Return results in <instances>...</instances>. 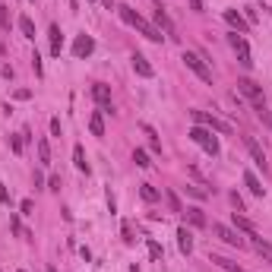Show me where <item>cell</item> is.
Returning <instances> with one entry per match:
<instances>
[{"instance_id":"obj_1","label":"cell","mask_w":272,"mask_h":272,"mask_svg":"<svg viewBox=\"0 0 272 272\" xmlns=\"http://www.w3.org/2000/svg\"><path fill=\"white\" fill-rule=\"evenodd\" d=\"M117 13H121V19H124L127 25H133V29L139 32V35H146L149 42H158V44H162V38H165V35H162V29H155L152 22H146V19L139 16V13L133 10V6H121Z\"/></svg>"},{"instance_id":"obj_2","label":"cell","mask_w":272,"mask_h":272,"mask_svg":"<svg viewBox=\"0 0 272 272\" xmlns=\"http://www.w3.org/2000/svg\"><path fill=\"white\" fill-rule=\"evenodd\" d=\"M187 136L193 139V143L200 146V149L209 152V155H218V152H222V146H218V136H212V130H209V127H200V124H196V127L190 130Z\"/></svg>"},{"instance_id":"obj_3","label":"cell","mask_w":272,"mask_h":272,"mask_svg":"<svg viewBox=\"0 0 272 272\" xmlns=\"http://www.w3.org/2000/svg\"><path fill=\"white\" fill-rule=\"evenodd\" d=\"M181 61L187 63V70H193L196 76L203 79V83H209V85H212V70H209V63H206V57H203V54H196V51H184Z\"/></svg>"},{"instance_id":"obj_4","label":"cell","mask_w":272,"mask_h":272,"mask_svg":"<svg viewBox=\"0 0 272 272\" xmlns=\"http://www.w3.org/2000/svg\"><path fill=\"white\" fill-rule=\"evenodd\" d=\"M212 234L218 237V241H225L228 247H247V237H241V231L237 228H228V225H222V222H212Z\"/></svg>"},{"instance_id":"obj_5","label":"cell","mask_w":272,"mask_h":272,"mask_svg":"<svg viewBox=\"0 0 272 272\" xmlns=\"http://www.w3.org/2000/svg\"><path fill=\"white\" fill-rule=\"evenodd\" d=\"M190 114H193V121L200 124V127H209L212 133H231V124L215 117V114H209V111H190Z\"/></svg>"},{"instance_id":"obj_6","label":"cell","mask_w":272,"mask_h":272,"mask_svg":"<svg viewBox=\"0 0 272 272\" xmlns=\"http://www.w3.org/2000/svg\"><path fill=\"white\" fill-rule=\"evenodd\" d=\"M228 44L234 48V54H237V61H241V67H253V54H250V44H247V38L244 35H237V32H231L228 35Z\"/></svg>"},{"instance_id":"obj_7","label":"cell","mask_w":272,"mask_h":272,"mask_svg":"<svg viewBox=\"0 0 272 272\" xmlns=\"http://www.w3.org/2000/svg\"><path fill=\"white\" fill-rule=\"evenodd\" d=\"M152 10H155V29H162V32H165V38H171V42H177V38H181V35H177V25L171 22V16H168V13H165V6H162V3H158V0H155V6H152Z\"/></svg>"},{"instance_id":"obj_8","label":"cell","mask_w":272,"mask_h":272,"mask_svg":"<svg viewBox=\"0 0 272 272\" xmlns=\"http://www.w3.org/2000/svg\"><path fill=\"white\" fill-rule=\"evenodd\" d=\"M244 146H247V152H250V158H253V165H256V168H263V174H266L269 165H266V152L260 149V143H256L253 136H244Z\"/></svg>"},{"instance_id":"obj_9","label":"cell","mask_w":272,"mask_h":272,"mask_svg":"<svg viewBox=\"0 0 272 272\" xmlns=\"http://www.w3.org/2000/svg\"><path fill=\"white\" fill-rule=\"evenodd\" d=\"M92 51H95V38H92V35H79L76 42H73V57H79V61L89 57Z\"/></svg>"},{"instance_id":"obj_10","label":"cell","mask_w":272,"mask_h":272,"mask_svg":"<svg viewBox=\"0 0 272 272\" xmlns=\"http://www.w3.org/2000/svg\"><path fill=\"white\" fill-rule=\"evenodd\" d=\"M222 16H225V22H228L231 29L237 32V35H244V32L250 29V22H247V19H244V16H241V13H237V10H225Z\"/></svg>"},{"instance_id":"obj_11","label":"cell","mask_w":272,"mask_h":272,"mask_svg":"<svg viewBox=\"0 0 272 272\" xmlns=\"http://www.w3.org/2000/svg\"><path fill=\"white\" fill-rule=\"evenodd\" d=\"M237 92H241V95H247L250 102H260V98H263L260 85H256L253 79H247V76H244V79H237Z\"/></svg>"},{"instance_id":"obj_12","label":"cell","mask_w":272,"mask_h":272,"mask_svg":"<svg viewBox=\"0 0 272 272\" xmlns=\"http://www.w3.org/2000/svg\"><path fill=\"white\" fill-rule=\"evenodd\" d=\"M92 98H95V105H102V108L108 111L111 108V85L95 83V85H92Z\"/></svg>"},{"instance_id":"obj_13","label":"cell","mask_w":272,"mask_h":272,"mask_svg":"<svg viewBox=\"0 0 272 272\" xmlns=\"http://www.w3.org/2000/svg\"><path fill=\"white\" fill-rule=\"evenodd\" d=\"M181 215L187 218L190 225H196V228H206V225H209V218H206V212H203V209H196V206H190V209H184Z\"/></svg>"},{"instance_id":"obj_14","label":"cell","mask_w":272,"mask_h":272,"mask_svg":"<svg viewBox=\"0 0 272 272\" xmlns=\"http://www.w3.org/2000/svg\"><path fill=\"white\" fill-rule=\"evenodd\" d=\"M177 247H181V253H190V250H193V231H190L187 225L177 228Z\"/></svg>"},{"instance_id":"obj_15","label":"cell","mask_w":272,"mask_h":272,"mask_svg":"<svg viewBox=\"0 0 272 272\" xmlns=\"http://www.w3.org/2000/svg\"><path fill=\"white\" fill-rule=\"evenodd\" d=\"M51 57H61V51H63V32H61V25H51Z\"/></svg>"},{"instance_id":"obj_16","label":"cell","mask_w":272,"mask_h":272,"mask_svg":"<svg viewBox=\"0 0 272 272\" xmlns=\"http://www.w3.org/2000/svg\"><path fill=\"white\" fill-rule=\"evenodd\" d=\"M130 61H133V70H136V73H139V76H143V79H152V76H155V70H152V63L146 61L143 54H133V57H130Z\"/></svg>"},{"instance_id":"obj_17","label":"cell","mask_w":272,"mask_h":272,"mask_svg":"<svg viewBox=\"0 0 272 272\" xmlns=\"http://www.w3.org/2000/svg\"><path fill=\"white\" fill-rule=\"evenodd\" d=\"M244 184H247V190H250V193H253V196H263V193H266V187H263V181H260V177L253 174V171H244Z\"/></svg>"},{"instance_id":"obj_18","label":"cell","mask_w":272,"mask_h":272,"mask_svg":"<svg viewBox=\"0 0 272 272\" xmlns=\"http://www.w3.org/2000/svg\"><path fill=\"white\" fill-rule=\"evenodd\" d=\"M247 244H253V250H256V253H260L263 260H269V263H272V244H269V241H263V237L256 234V237H250Z\"/></svg>"},{"instance_id":"obj_19","label":"cell","mask_w":272,"mask_h":272,"mask_svg":"<svg viewBox=\"0 0 272 272\" xmlns=\"http://www.w3.org/2000/svg\"><path fill=\"white\" fill-rule=\"evenodd\" d=\"M234 228H237V231H244V234H247V237H256V234H260V231H256V225L250 222V218L237 215V212H234Z\"/></svg>"},{"instance_id":"obj_20","label":"cell","mask_w":272,"mask_h":272,"mask_svg":"<svg viewBox=\"0 0 272 272\" xmlns=\"http://www.w3.org/2000/svg\"><path fill=\"white\" fill-rule=\"evenodd\" d=\"M89 130H92V136H105V117H102V111H95V114L89 117Z\"/></svg>"},{"instance_id":"obj_21","label":"cell","mask_w":272,"mask_h":272,"mask_svg":"<svg viewBox=\"0 0 272 272\" xmlns=\"http://www.w3.org/2000/svg\"><path fill=\"white\" fill-rule=\"evenodd\" d=\"M73 165H76L83 174H89V162H85V152H83V146H73Z\"/></svg>"},{"instance_id":"obj_22","label":"cell","mask_w":272,"mask_h":272,"mask_svg":"<svg viewBox=\"0 0 272 272\" xmlns=\"http://www.w3.org/2000/svg\"><path fill=\"white\" fill-rule=\"evenodd\" d=\"M19 32H22L25 38H32V42H35V22H32L29 16H19Z\"/></svg>"},{"instance_id":"obj_23","label":"cell","mask_w":272,"mask_h":272,"mask_svg":"<svg viewBox=\"0 0 272 272\" xmlns=\"http://www.w3.org/2000/svg\"><path fill=\"white\" fill-rule=\"evenodd\" d=\"M212 263H218V266H222L225 272H244L234 260H228V256H212Z\"/></svg>"},{"instance_id":"obj_24","label":"cell","mask_w":272,"mask_h":272,"mask_svg":"<svg viewBox=\"0 0 272 272\" xmlns=\"http://www.w3.org/2000/svg\"><path fill=\"white\" fill-rule=\"evenodd\" d=\"M143 133H146V136H149V149H152V152H162V139H158V136H155V130H152V127H149V124H146V127H143Z\"/></svg>"},{"instance_id":"obj_25","label":"cell","mask_w":272,"mask_h":272,"mask_svg":"<svg viewBox=\"0 0 272 272\" xmlns=\"http://www.w3.org/2000/svg\"><path fill=\"white\" fill-rule=\"evenodd\" d=\"M38 158H42V165H51V146H48V139H38Z\"/></svg>"},{"instance_id":"obj_26","label":"cell","mask_w":272,"mask_h":272,"mask_svg":"<svg viewBox=\"0 0 272 272\" xmlns=\"http://www.w3.org/2000/svg\"><path fill=\"white\" fill-rule=\"evenodd\" d=\"M139 193H143L146 203H155V200H158V190L152 187V184H143V187H139Z\"/></svg>"},{"instance_id":"obj_27","label":"cell","mask_w":272,"mask_h":272,"mask_svg":"<svg viewBox=\"0 0 272 272\" xmlns=\"http://www.w3.org/2000/svg\"><path fill=\"white\" fill-rule=\"evenodd\" d=\"M133 162H136V168H149V152H146V149H136L133 152Z\"/></svg>"},{"instance_id":"obj_28","label":"cell","mask_w":272,"mask_h":272,"mask_svg":"<svg viewBox=\"0 0 272 272\" xmlns=\"http://www.w3.org/2000/svg\"><path fill=\"white\" fill-rule=\"evenodd\" d=\"M10 25H13V19H10V6H3V3H0V29H6V32H10Z\"/></svg>"},{"instance_id":"obj_29","label":"cell","mask_w":272,"mask_h":272,"mask_svg":"<svg viewBox=\"0 0 272 272\" xmlns=\"http://www.w3.org/2000/svg\"><path fill=\"white\" fill-rule=\"evenodd\" d=\"M165 196H168L171 212H184V206H181V200H177V193H174V190H165Z\"/></svg>"},{"instance_id":"obj_30","label":"cell","mask_w":272,"mask_h":272,"mask_svg":"<svg viewBox=\"0 0 272 272\" xmlns=\"http://www.w3.org/2000/svg\"><path fill=\"white\" fill-rule=\"evenodd\" d=\"M253 111H256V117H263V121H269V111H266V102H253Z\"/></svg>"},{"instance_id":"obj_31","label":"cell","mask_w":272,"mask_h":272,"mask_svg":"<svg viewBox=\"0 0 272 272\" xmlns=\"http://www.w3.org/2000/svg\"><path fill=\"white\" fill-rule=\"evenodd\" d=\"M149 256H152V260H162V244H155V241H149Z\"/></svg>"},{"instance_id":"obj_32","label":"cell","mask_w":272,"mask_h":272,"mask_svg":"<svg viewBox=\"0 0 272 272\" xmlns=\"http://www.w3.org/2000/svg\"><path fill=\"white\" fill-rule=\"evenodd\" d=\"M187 193L196 196V200H206V196H209V190H203V187H187Z\"/></svg>"},{"instance_id":"obj_33","label":"cell","mask_w":272,"mask_h":272,"mask_svg":"<svg viewBox=\"0 0 272 272\" xmlns=\"http://www.w3.org/2000/svg\"><path fill=\"white\" fill-rule=\"evenodd\" d=\"M19 209H22V215H32V212H35V203H32V200H22V203H19Z\"/></svg>"},{"instance_id":"obj_34","label":"cell","mask_w":272,"mask_h":272,"mask_svg":"<svg viewBox=\"0 0 272 272\" xmlns=\"http://www.w3.org/2000/svg\"><path fill=\"white\" fill-rule=\"evenodd\" d=\"M32 70H35V76H42V57H38V51L32 54Z\"/></svg>"},{"instance_id":"obj_35","label":"cell","mask_w":272,"mask_h":272,"mask_svg":"<svg viewBox=\"0 0 272 272\" xmlns=\"http://www.w3.org/2000/svg\"><path fill=\"white\" fill-rule=\"evenodd\" d=\"M10 146H13V152L19 155V152H22V136H10Z\"/></svg>"},{"instance_id":"obj_36","label":"cell","mask_w":272,"mask_h":272,"mask_svg":"<svg viewBox=\"0 0 272 272\" xmlns=\"http://www.w3.org/2000/svg\"><path fill=\"white\" fill-rule=\"evenodd\" d=\"M231 203H234V209H237V212H244V200H241V193H237V190L231 193Z\"/></svg>"},{"instance_id":"obj_37","label":"cell","mask_w":272,"mask_h":272,"mask_svg":"<svg viewBox=\"0 0 272 272\" xmlns=\"http://www.w3.org/2000/svg\"><path fill=\"white\" fill-rule=\"evenodd\" d=\"M13 98H19V102H25V98H32V92H29V89H16V92H13Z\"/></svg>"},{"instance_id":"obj_38","label":"cell","mask_w":272,"mask_h":272,"mask_svg":"<svg viewBox=\"0 0 272 272\" xmlns=\"http://www.w3.org/2000/svg\"><path fill=\"white\" fill-rule=\"evenodd\" d=\"M48 190H61V177H57V174L48 177Z\"/></svg>"},{"instance_id":"obj_39","label":"cell","mask_w":272,"mask_h":272,"mask_svg":"<svg viewBox=\"0 0 272 272\" xmlns=\"http://www.w3.org/2000/svg\"><path fill=\"white\" fill-rule=\"evenodd\" d=\"M0 203H10V190H6V184H0Z\"/></svg>"},{"instance_id":"obj_40","label":"cell","mask_w":272,"mask_h":272,"mask_svg":"<svg viewBox=\"0 0 272 272\" xmlns=\"http://www.w3.org/2000/svg\"><path fill=\"white\" fill-rule=\"evenodd\" d=\"M51 133H54V136H61V121H57V117L51 121Z\"/></svg>"},{"instance_id":"obj_41","label":"cell","mask_w":272,"mask_h":272,"mask_svg":"<svg viewBox=\"0 0 272 272\" xmlns=\"http://www.w3.org/2000/svg\"><path fill=\"white\" fill-rule=\"evenodd\" d=\"M48 272H57V269H54V266H48Z\"/></svg>"}]
</instances>
